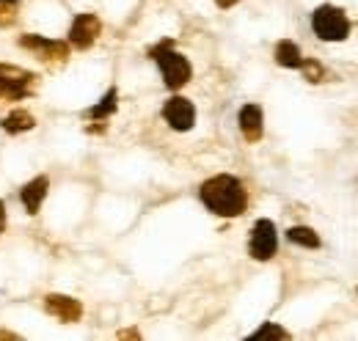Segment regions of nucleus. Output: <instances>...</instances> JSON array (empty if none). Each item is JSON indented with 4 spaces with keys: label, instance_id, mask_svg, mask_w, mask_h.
<instances>
[{
    "label": "nucleus",
    "instance_id": "nucleus-19",
    "mask_svg": "<svg viewBox=\"0 0 358 341\" xmlns=\"http://www.w3.org/2000/svg\"><path fill=\"white\" fill-rule=\"evenodd\" d=\"M6 226H8V215H6V204L0 201V234L6 231Z\"/></svg>",
    "mask_w": 358,
    "mask_h": 341
},
{
    "label": "nucleus",
    "instance_id": "nucleus-22",
    "mask_svg": "<svg viewBox=\"0 0 358 341\" xmlns=\"http://www.w3.org/2000/svg\"><path fill=\"white\" fill-rule=\"evenodd\" d=\"M0 339H20L17 333H11V331H0Z\"/></svg>",
    "mask_w": 358,
    "mask_h": 341
},
{
    "label": "nucleus",
    "instance_id": "nucleus-11",
    "mask_svg": "<svg viewBox=\"0 0 358 341\" xmlns=\"http://www.w3.org/2000/svg\"><path fill=\"white\" fill-rule=\"evenodd\" d=\"M47 193H50V176L39 173V176L28 179V182L22 184V190H20V201H22V207H25V212L28 215L39 212L42 204H45Z\"/></svg>",
    "mask_w": 358,
    "mask_h": 341
},
{
    "label": "nucleus",
    "instance_id": "nucleus-7",
    "mask_svg": "<svg viewBox=\"0 0 358 341\" xmlns=\"http://www.w3.org/2000/svg\"><path fill=\"white\" fill-rule=\"evenodd\" d=\"M160 116H163V122L174 132H190V129L196 127V105L187 96L177 94V91H174V96H169L163 102Z\"/></svg>",
    "mask_w": 358,
    "mask_h": 341
},
{
    "label": "nucleus",
    "instance_id": "nucleus-17",
    "mask_svg": "<svg viewBox=\"0 0 358 341\" xmlns=\"http://www.w3.org/2000/svg\"><path fill=\"white\" fill-rule=\"evenodd\" d=\"M301 75H303L312 85H317L328 78V69H325L317 58H303V64H301Z\"/></svg>",
    "mask_w": 358,
    "mask_h": 341
},
{
    "label": "nucleus",
    "instance_id": "nucleus-21",
    "mask_svg": "<svg viewBox=\"0 0 358 341\" xmlns=\"http://www.w3.org/2000/svg\"><path fill=\"white\" fill-rule=\"evenodd\" d=\"M237 3H240V0H215V6H218V8H231V6H237Z\"/></svg>",
    "mask_w": 358,
    "mask_h": 341
},
{
    "label": "nucleus",
    "instance_id": "nucleus-6",
    "mask_svg": "<svg viewBox=\"0 0 358 341\" xmlns=\"http://www.w3.org/2000/svg\"><path fill=\"white\" fill-rule=\"evenodd\" d=\"M278 254V228L270 217H259L248 234V256L254 261H270Z\"/></svg>",
    "mask_w": 358,
    "mask_h": 341
},
{
    "label": "nucleus",
    "instance_id": "nucleus-5",
    "mask_svg": "<svg viewBox=\"0 0 358 341\" xmlns=\"http://www.w3.org/2000/svg\"><path fill=\"white\" fill-rule=\"evenodd\" d=\"M20 47L25 52H31L34 58H39L42 64L52 66V69H61L66 66L69 55H72V47L64 39H50V36H42V34H22L20 36Z\"/></svg>",
    "mask_w": 358,
    "mask_h": 341
},
{
    "label": "nucleus",
    "instance_id": "nucleus-15",
    "mask_svg": "<svg viewBox=\"0 0 358 341\" xmlns=\"http://www.w3.org/2000/svg\"><path fill=\"white\" fill-rule=\"evenodd\" d=\"M287 240L292 245H301V248H309V251L322 248V240H320V234L314 231L312 226H292V228H287Z\"/></svg>",
    "mask_w": 358,
    "mask_h": 341
},
{
    "label": "nucleus",
    "instance_id": "nucleus-10",
    "mask_svg": "<svg viewBox=\"0 0 358 341\" xmlns=\"http://www.w3.org/2000/svg\"><path fill=\"white\" fill-rule=\"evenodd\" d=\"M237 124H240V132L248 143H259L262 135H265V110L254 102L243 105L240 113H237Z\"/></svg>",
    "mask_w": 358,
    "mask_h": 341
},
{
    "label": "nucleus",
    "instance_id": "nucleus-20",
    "mask_svg": "<svg viewBox=\"0 0 358 341\" xmlns=\"http://www.w3.org/2000/svg\"><path fill=\"white\" fill-rule=\"evenodd\" d=\"M119 339H141L138 331H119Z\"/></svg>",
    "mask_w": 358,
    "mask_h": 341
},
{
    "label": "nucleus",
    "instance_id": "nucleus-2",
    "mask_svg": "<svg viewBox=\"0 0 358 341\" xmlns=\"http://www.w3.org/2000/svg\"><path fill=\"white\" fill-rule=\"evenodd\" d=\"M149 58L157 64L163 85L169 91H179L193 80V64L187 61V55H182L177 50L174 39H163V42L149 47Z\"/></svg>",
    "mask_w": 358,
    "mask_h": 341
},
{
    "label": "nucleus",
    "instance_id": "nucleus-8",
    "mask_svg": "<svg viewBox=\"0 0 358 341\" xmlns=\"http://www.w3.org/2000/svg\"><path fill=\"white\" fill-rule=\"evenodd\" d=\"M69 39V47H75V50H91L96 39L102 36V20L96 17V14H91V11H83V14H75V20H72V25H69V34H66Z\"/></svg>",
    "mask_w": 358,
    "mask_h": 341
},
{
    "label": "nucleus",
    "instance_id": "nucleus-1",
    "mask_svg": "<svg viewBox=\"0 0 358 341\" xmlns=\"http://www.w3.org/2000/svg\"><path fill=\"white\" fill-rule=\"evenodd\" d=\"M199 201L204 204V210L218 217H243L248 210V190L243 184V179L231 176V173H218L201 182L199 187Z\"/></svg>",
    "mask_w": 358,
    "mask_h": 341
},
{
    "label": "nucleus",
    "instance_id": "nucleus-13",
    "mask_svg": "<svg viewBox=\"0 0 358 341\" xmlns=\"http://www.w3.org/2000/svg\"><path fill=\"white\" fill-rule=\"evenodd\" d=\"M0 129L8 132V135H22V132H31L36 129V116L28 113L25 108H14L11 113H6L0 119Z\"/></svg>",
    "mask_w": 358,
    "mask_h": 341
},
{
    "label": "nucleus",
    "instance_id": "nucleus-16",
    "mask_svg": "<svg viewBox=\"0 0 358 341\" xmlns=\"http://www.w3.org/2000/svg\"><path fill=\"white\" fill-rule=\"evenodd\" d=\"M251 341H265V339H292V333L289 331H284L281 325H275V322H262V328H257L251 336Z\"/></svg>",
    "mask_w": 358,
    "mask_h": 341
},
{
    "label": "nucleus",
    "instance_id": "nucleus-14",
    "mask_svg": "<svg viewBox=\"0 0 358 341\" xmlns=\"http://www.w3.org/2000/svg\"><path fill=\"white\" fill-rule=\"evenodd\" d=\"M303 58L306 55L301 52V47L292 42V39H281V42L275 44V50H273V61L278 66H284V69H301Z\"/></svg>",
    "mask_w": 358,
    "mask_h": 341
},
{
    "label": "nucleus",
    "instance_id": "nucleus-18",
    "mask_svg": "<svg viewBox=\"0 0 358 341\" xmlns=\"http://www.w3.org/2000/svg\"><path fill=\"white\" fill-rule=\"evenodd\" d=\"M20 20V0H0V28H11Z\"/></svg>",
    "mask_w": 358,
    "mask_h": 341
},
{
    "label": "nucleus",
    "instance_id": "nucleus-9",
    "mask_svg": "<svg viewBox=\"0 0 358 341\" xmlns=\"http://www.w3.org/2000/svg\"><path fill=\"white\" fill-rule=\"evenodd\" d=\"M45 311L50 317H55L58 322H64V325H75V322L83 319V303L78 298L61 295V292L45 295Z\"/></svg>",
    "mask_w": 358,
    "mask_h": 341
},
{
    "label": "nucleus",
    "instance_id": "nucleus-3",
    "mask_svg": "<svg viewBox=\"0 0 358 341\" xmlns=\"http://www.w3.org/2000/svg\"><path fill=\"white\" fill-rule=\"evenodd\" d=\"M312 31L320 42H345L353 31L345 8L334 3H322L312 11Z\"/></svg>",
    "mask_w": 358,
    "mask_h": 341
},
{
    "label": "nucleus",
    "instance_id": "nucleus-12",
    "mask_svg": "<svg viewBox=\"0 0 358 341\" xmlns=\"http://www.w3.org/2000/svg\"><path fill=\"white\" fill-rule=\"evenodd\" d=\"M116 110H119V88H116V85H110V88L99 96V102H94L83 116L91 119V122H99V124H102V122H108Z\"/></svg>",
    "mask_w": 358,
    "mask_h": 341
},
{
    "label": "nucleus",
    "instance_id": "nucleus-4",
    "mask_svg": "<svg viewBox=\"0 0 358 341\" xmlns=\"http://www.w3.org/2000/svg\"><path fill=\"white\" fill-rule=\"evenodd\" d=\"M42 78L31 69L14 66V64H0V99L6 102H22L31 99L39 91Z\"/></svg>",
    "mask_w": 358,
    "mask_h": 341
}]
</instances>
